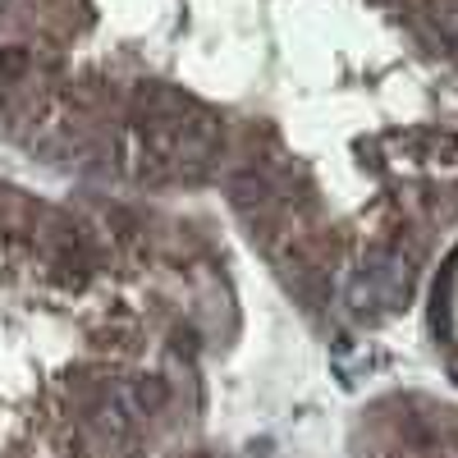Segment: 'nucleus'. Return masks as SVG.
I'll use <instances>...</instances> for the list:
<instances>
[{"mask_svg":"<svg viewBox=\"0 0 458 458\" xmlns=\"http://www.w3.org/2000/svg\"><path fill=\"white\" fill-rule=\"evenodd\" d=\"M229 188H234V202H239L243 211H252V202H257V207H271V183H266L257 170L229 174Z\"/></svg>","mask_w":458,"mask_h":458,"instance_id":"f257e3e1","label":"nucleus"},{"mask_svg":"<svg viewBox=\"0 0 458 458\" xmlns=\"http://www.w3.org/2000/svg\"><path fill=\"white\" fill-rule=\"evenodd\" d=\"M129 399H133V408L138 412H157V408H165V399H170V386L161 376H142L138 386L129 390Z\"/></svg>","mask_w":458,"mask_h":458,"instance_id":"f03ea898","label":"nucleus"}]
</instances>
